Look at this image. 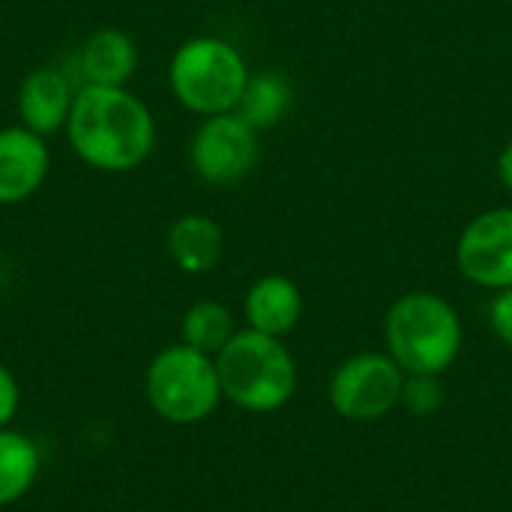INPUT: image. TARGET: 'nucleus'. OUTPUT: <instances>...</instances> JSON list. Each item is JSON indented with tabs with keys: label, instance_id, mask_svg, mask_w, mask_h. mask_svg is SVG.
<instances>
[{
	"label": "nucleus",
	"instance_id": "20",
	"mask_svg": "<svg viewBox=\"0 0 512 512\" xmlns=\"http://www.w3.org/2000/svg\"><path fill=\"white\" fill-rule=\"evenodd\" d=\"M498 174H501L504 186L512 192V141L501 150V156H498Z\"/></svg>",
	"mask_w": 512,
	"mask_h": 512
},
{
	"label": "nucleus",
	"instance_id": "2",
	"mask_svg": "<svg viewBox=\"0 0 512 512\" xmlns=\"http://www.w3.org/2000/svg\"><path fill=\"white\" fill-rule=\"evenodd\" d=\"M384 342L405 375H441L456 363L465 330L450 300L432 291H411L390 306Z\"/></svg>",
	"mask_w": 512,
	"mask_h": 512
},
{
	"label": "nucleus",
	"instance_id": "4",
	"mask_svg": "<svg viewBox=\"0 0 512 512\" xmlns=\"http://www.w3.org/2000/svg\"><path fill=\"white\" fill-rule=\"evenodd\" d=\"M249 75L252 72L243 54L219 36L186 39L168 63V84L174 99L198 117L234 111Z\"/></svg>",
	"mask_w": 512,
	"mask_h": 512
},
{
	"label": "nucleus",
	"instance_id": "6",
	"mask_svg": "<svg viewBox=\"0 0 512 512\" xmlns=\"http://www.w3.org/2000/svg\"><path fill=\"white\" fill-rule=\"evenodd\" d=\"M402 384L405 372L390 354H354L330 378V405L351 423H375L399 408Z\"/></svg>",
	"mask_w": 512,
	"mask_h": 512
},
{
	"label": "nucleus",
	"instance_id": "1",
	"mask_svg": "<svg viewBox=\"0 0 512 512\" xmlns=\"http://www.w3.org/2000/svg\"><path fill=\"white\" fill-rule=\"evenodd\" d=\"M66 138L81 162L105 174H126L147 162L156 144L150 108L126 87L81 84L66 120Z\"/></svg>",
	"mask_w": 512,
	"mask_h": 512
},
{
	"label": "nucleus",
	"instance_id": "11",
	"mask_svg": "<svg viewBox=\"0 0 512 512\" xmlns=\"http://www.w3.org/2000/svg\"><path fill=\"white\" fill-rule=\"evenodd\" d=\"M243 315L249 330L267 333V336H288L303 315V294L294 279L270 273L249 285L243 300Z\"/></svg>",
	"mask_w": 512,
	"mask_h": 512
},
{
	"label": "nucleus",
	"instance_id": "18",
	"mask_svg": "<svg viewBox=\"0 0 512 512\" xmlns=\"http://www.w3.org/2000/svg\"><path fill=\"white\" fill-rule=\"evenodd\" d=\"M18 408H21V387L15 375L0 363V429L12 426V420L18 417Z\"/></svg>",
	"mask_w": 512,
	"mask_h": 512
},
{
	"label": "nucleus",
	"instance_id": "15",
	"mask_svg": "<svg viewBox=\"0 0 512 512\" xmlns=\"http://www.w3.org/2000/svg\"><path fill=\"white\" fill-rule=\"evenodd\" d=\"M42 468V453L36 441L12 426L0 429V507H12L21 501Z\"/></svg>",
	"mask_w": 512,
	"mask_h": 512
},
{
	"label": "nucleus",
	"instance_id": "9",
	"mask_svg": "<svg viewBox=\"0 0 512 512\" xmlns=\"http://www.w3.org/2000/svg\"><path fill=\"white\" fill-rule=\"evenodd\" d=\"M51 168V153L42 135L27 126L0 129V204H21L33 198Z\"/></svg>",
	"mask_w": 512,
	"mask_h": 512
},
{
	"label": "nucleus",
	"instance_id": "3",
	"mask_svg": "<svg viewBox=\"0 0 512 512\" xmlns=\"http://www.w3.org/2000/svg\"><path fill=\"white\" fill-rule=\"evenodd\" d=\"M222 396L252 414L285 408L297 393V363L279 336L237 330L216 354Z\"/></svg>",
	"mask_w": 512,
	"mask_h": 512
},
{
	"label": "nucleus",
	"instance_id": "7",
	"mask_svg": "<svg viewBox=\"0 0 512 512\" xmlns=\"http://www.w3.org/2000/svg\"><path fill=\"white\" fill-rule=\"evenodd\" d=\"M189 162L210 186L240 183L258 162V132L234 111L204 117L189 141Z\"/></svg>",
	"mask_w": 512,
	"mask_h": 512
},
{
	"label": "nucleus",
	"instance_id": "5",
	"mask_svg": "<svg viewBox=\"0 0 512 512\" xmlns=\"http://www.w3.org/2000/svg\"><path fill=\"white\" fill-rule=\"evenodd\" d=\"M144 393L150 408L174 426L204 423L225 399L216 357L201 354L183 342L162 348L150 360L144 372Z\"/></svg>",
	"mask_w": 512,
	"mask_h": 512
},
{
	"label": "nucleus",
	"instance_id": "14",
	"mask_svg": "<svg viewBox=\"0 0 512 512\" xmlns=\"http://www.w3.org/2000/svg\"><path fill=\"white\" fill-rule=\"evenodd\" d=\"M291 102H294L291 81L282 72L264 69V72L249 75L234 114H240L255 132H264L285 120V114L291 111Z\"/></svg>",
	"mask_w": 512,
	"mask_h": 512
},
{
	"label": "nucleus",
	"instance_id": "19",
	"mask_svg": "<svg viewBox=\"0 0 512 512\" xmlns=\"http://www.w3.org/2000/svg\"><path fill=\"white\" fill-rule=\"evenodd\" d=\"M489 324H492L495 336L507 348H512V288L498 291V297L492 300V306H489Z\"/></svg>",
	"mask_w": 512,
	"mask_h": 512
},
{
	"label": "nucleus",
	"instance_id": "16",
	"mask_svg": "<svg viewBox=\"0 0 512 512\" xmlns=\"http://www.w3.org/2000/svg\"><path fill=\"white\" fill-rule=\"evenodd\" d=\"M234 333H237L234 315L219 300H198V303H192L186 309L183 321H180V342L195 348V351H201V354H210V357H216L231 342Z\"/></svg>",
	"mask_w": 512,
	"mask_h": 512
},
{
	"label": "nucleus",
	"instance_id": "17",
	"mask_svg": "<svg viewBox=\"0 0 512 512\" xmlns=\"http://www.w3.org/2000/svg\"><path fill=\"white\" fill-rule=\"evenodd\" d=\"M399 405L414 417H432L444 405L441 375H405Z\"/></svg>",
	"mask_w": 512,
	"mask_h": 512
},
{
	"label": "nucleus",
	"instance_id": "10",
	"mask_svg": "<svg viewBox=\"0 0 512 512\" xmlns=\"http://www.w3.org/2000/svg\"><path fill=\"white\" fill-rule=\"evenodd\" d=\"M72 102H75V90L69 78L51 66H39L24 75L15 105H18L21 126L45 138L66 129Z\"/></svg>",
	"mask_w": 512,
	"mask_h": 512
},
{
	"label": "nucleus",
	"instance_id": "8",
	"mask_svg": "<svg viewBox=\"0 0 512 512\" xmlns=\"http://www.w3.org/2000/svg\"><path fill=\"white\" fill-rule=\"evenodd\" d=\"M462 276L480 288H512V207H495L471 219L456 243Z\"/></svg>",
	"mask_w": 512,
	"mask_h": 512
},
{
	"label": "nucleus",
	"instance_id": "13",
	"mask_svg": "<svg viewBox=\"0 0 512 512\" xmlns=\"http://www.w3.org/2000/svg\"><path fill=\"white\" fill-rule=\"evenodd\" d=\"M165 246H168V255L177 264V270H183L189 276H201L219 264L225 237H222V228L216 219H210L204 213H186L171 222Z\"/></svg>",
	"mask_w": 512,
	"mask_h": 512
},
{
	"label": "nucleus",
	"instance_id": "12",
	"mask_svg": "<svg viewBox=\"0 0 512 512\" xmlns=\"http://www.w3.org/2000/svg\"><path fill=\"white\" fill-rule=\"evenodd\" d=\"M138 69V45L129 33L117 27H102L81 45L78 72L84 84L96 87H126Z\"/></svg>",
	"mask_w": 512,
	"mask_h": 512
}]
</instances>
